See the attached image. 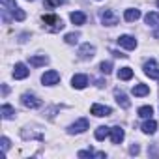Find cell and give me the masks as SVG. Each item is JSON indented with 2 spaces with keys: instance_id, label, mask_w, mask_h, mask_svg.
<instances>
[{
  "instance_id": "1",
  "label": "cell",
  "mask_w": 159,
  "mask_h": 159,
  "mask_svg": "<svg viewBox=\"0 0 159 159\" xmlns=\"http://www.w3.org/2000/svg\"><path fill=\"white\" fill-rule=\"evenodd\" d=\"M2 6L8 8V10H4V11H11V15H13L17 21H25V19H26V13L15 4V0H2Z\"/></svg>"
},
{
  "instance_id": "2",
  "label": "cell",
  "mask_w": 159,
  "mask_h": 159,
  "mask_svg": "<svg viewBox=\"0 0 159 159\" xmlns=\"http://www.w3.org/2000/svg\"><path fill=\"white\" fill-rule=\"evenodd\" d=\"M99 19H101V23H103L105 26H114V25H118V15H116L112 10H101Z\"/></svg>"
},
{
  "instance_id": "3",
  "label": "cell",
  "mask_w": 159,
  "mask_h": 159,
  "mask_svg": "<svg viewBox=\"0 0 159 159\" xmlns=\"http://www.w3.org/2000/svg\"><path fill=\"white\" fill-rule=\"evenodd\" d=\"M21 103H23L26 109H39V107H41V99L36 98L34 94H23V96H21Z\"/></svg>"
},
{
  "instance_id": "4",
  "label": "cell",
  "mask_w": 159,
  "mask_h": 159,
  "mask_svg": "<svg viewBox=\"0 0 159 159\" xmlns=\"http://www.w3.org/2000/svg\"><path fill=\"white\" fill-rule=\"evenodd\" d=\"M88 129V120L86 118H81V120H77L75 124H71L67 127V133L69 135H79V133H84Z\"/></svg>"
},
{
  "instance_id": "5",
  "label": "cell",
  "mask_w": 159,
  "mask_h": 159,
  "mask_svg": "<svg viewBox=\"0 0 159 159\" xmlns=\"http://www.w3.org/2000/svg\"><path fill=\"white\" fill-rule=\"evenodd\" d=\"M144 73L150 77V79H155V81H159V64L155 60H148L144 64Z\"/></svg>"
},
{
  "instance_id": "6",
  "label": "cell",
  "mask_w": 159,
  "mask_h": 159,
  "mask_svg": "<svg viewBox=\"0 0 159 159\" xmlns=\"http://www.w3.org/2000/svg\"><path fill=\"white\" fill-rule=\"evenodd\" d=\"M58 81H60V73H58V71H54V69L45 71V73H43V77H41V83H43L45 86H52V84H56Z\"/></svg>"
},
{
  "instance_id": "7",
  "label": "cell",
  "mask_w": 159,
  "mask_h": 159,
  "mask_svg": "<svg viewBox=\"0 0 159 159\" xmlns=\"http://www.w3.org/2000/svg\"><path fill=\"white\" fill-rule=\"evenodd\" d=\"M43 23L45 25H51L52 28L51 30H62L64 28V23L58 15H43Z\"/></svg>"
},
{
  "instance_id": "8",
  "label": "cell",
  "mask_w": 159,
  "mask_h": 159,
  "mask_svg": "<svg viewBox=\"0 0 159 159\" xmlns=\"http://www.w3.org/2000/svg\"><path fill=\"white\" fill-rule=\"evenodd\" d=\"M94 54H96V47L90 43H84L79 49V58H83V60H90V58H94Z\"/></svg>"
},
{
  "instance_id": "9",
  "label": "cell",
  "mask_w": 159,
  "mask_h": 159,
  "mask_svg": "<svg viewBox=\"0 0 159 159\" xmlns=\"http://www.w3.org/2000/svg\"><path fill=\"white\" fill-rule=\"evenodd\" d=\"M90 112L94 114V116H98V118H101V116H109V114H112V109L111 107H107V105H92V109H90Z\"/></svg>"
},
{
  "instance_id": "10",
  "label": "cell",
  "mask_w": 159,
  "mask_h": 159,
  "mask_svg": "<svg viewBox=\"0 0 159 159\" xmlns=\"http://www.w3.org/2000/svg\"><path fill=\"white\" fill-rule=\"evenodd\" d=\"M118 43H120L124 49H129V51H133V49L137 47V39H135L133 36H127V34H125V36H120V38H118Z\"/></svg>"
},
{
  "instance_id": "11",
  "label": "cell",
  "mask_w": 159,
  "mask_h": 159,
  "mask_svg": "<svg viewBox=\"0 0 159 159\" xmlns=\"http://www.w3.org/2000/svg\"><path fill=\"white\" fill-rule=\"evenodd\" d=\"M124 137H125V133H124V129L120 125L111 127V140H112V144H120L124 140Z\"/></svg>"
},
{
  "instance_id": "12",
  "label": "cell",
  "mask_w": 159,
  "mask_h": 159,
  "mask_svg": "<svg viewBox=\"0 0 159 159\" xmlns=\"http://www.w3.org/2000/svg\"><path fill=\"white\" fill-rule=\"evenodd\" d=\"M71 84H73V88H77V90H83V88H86V84H88V77H86V75H75V77L71 79Z\"/></svg>"
},
{
  "instance_id": "13",
  "label": "cell",
  "mask_w": 159,
  "mask_h": 159,
  "mask_svg": "<svg viewBox=\"0 0 159 159\" xmlns=\"http://www.w3.org/2000/svg\"><path fill=\"white\" fill-rule=\"evenodd\" d=\"M28 73H30V69L25 66V64H15V67H13V77L15 79H26L28 77Z\"/></svg>"
},
{
  "instance_id": "14",
  "label": "cell",
  "mask_w": 159,
  "mask_h": 159,
  "mask_svg": "<svg viewBox=\"0 0 159 159\" xmlns=\"http://www.w3.org/2000/svg\"><path fill=\"white\" fill-rule=\"evenodd\" d=\"M114 98H116V103H118L122 109H129V107H131V101L127 99V96H125L122 90H114Z\"/></svg>"
},
{
  "instance_id": "15",
  "label": "cell",
  "mask_w": 159,
  "mask_h": 159,
  "mask_svg": "<svg viewBox=\"0 0 159 159\" xmlns=\"http://www.w3.org/2000/svg\"><path fill=\"white\" fill-rule=\"evenodd\" d=\"M69 19H71V23L77 25V26H81V25L86 23V15H84L83 11H73V13L69 15Z\"/></svg>"
},
{
  "instance_id": "16",
  "label": "cell",
  "mask_w": 159,
  "mask_h": 159,
  "mask_svg": "<svg viewBox=\"0 0 159 159\" xmlns=\"http://www.w3.org/2000/svg\"><path fill=\"white\" fill-rule=\"evenodd\" d=\"M124 19L127 21V23H135V21H139L140 19V11L139 10H125V13H124Z\"/></svg>"
},
{
  "instance_id": "17",
  "label": "cell",
  "mask_w": 159,
  "mask_h": 159,
  "mask_svg": "<svg viewBox=\"0 0 159 159\" xmlns=\"http://www.w3.org/2000/svg\"><path fill=\"white\" fill-rule=\"evenodd\" d=\"M155 129H157V122H155V120H148V122L142 124V131H144L146 135H153Z\"/></svg>"
},
{
  "instance_id": "18",
  "label": "cell",
  "mask_w": 159,
  "mask_h": 159,
  "mask_svg": "<svg viewBox=\"0 0 159 159\" xmlns=\"http://www.w3.org/2000/svg\"><path fill=\"white\" fill-rule=\"evenodd\" d=\"M47 62H49V58H47L45 54H41V56H30V66H34V67L45 66Z\"/></svg>"
},
{
  "instance_id": "19",
  "label": "cell",
  "mask_w": 159,
  "mask_h": 159,
  "mask_svg": "<svg viewBox=\"0 0 159 159\" xmlns=\"http://www.w3.org/2000/svg\"><path fill=\"white\" fill-rule=\"evenodd\" d=\"M148 94H150V88H148L146 84H137V86H133V96L142 98V96H148Z\"/></svg>"
},
{
  "instance_id": "20",
  "label": "cell",
  "mask_w": 159,
  "mask_h": 159,
  "mask_svg": "<svg viewBox=\"0 0 159 159\" xmlns=\"http://www.w3.org/2000/svg\"><path fill=\"white\" fill-rule=\"evenodd\" d=\"M109 135H111V127L99 125V127L96 129V139H98V140H105V139H107Z\"/></svg>"
},
{
  "instance_id": "21",
  "label": "cell",
  "mask_w": 159,
  "mask_h": 159,
  "mask_svg": "<svg viewBox=\"0 0 159 159\" xmlns=\"http://www.w3.org/2000/svg\"><path fill=\"white\" fill-rule=\"evenodd\" d=\"M144 21H146V25H150V26H159V13L150 11V13H146Z\"/></svg>"
},
{
  "instance_id": "22",
  "label": "cell",
  "mask_w": 159,
  "mask_h": 159,
  "mask_svg": "<svg viewBox=\"0 0 159 159\" xmlns=\"http://www.w3.org/2000/svg\"><path fill=\"white\" fill-rule=\"evenodd\" d=\"M131 77H133V69L131 67H120L118 69V79H122V81H129Z\"/></svg>"
},
{
  "instance_id": "23",
  "label": "cell",
  "mask_w": 159,
  "mask_h": 159,
  "mask_svg": "<svg viewBox=\"0 0 159 159\" xmlns=\"http://www.w3.org/2000/svg\"><path fill=\"white\" fill-rule=\"evenodd\" d=\"M0 112H2V118L4 120H10V118H13V114H15V111H13V107L11 105H2V109H0Z\"/></svg>"
},
{
  "instance_id": "24",
  "label": "cell",
  "mask_w": 159,
  "mask_h": 159,
  "mask_svg": "<svg viewBox=\"0 0 159 159\" xmlns=\"http://www.w3.org/2000/svg\"><path fill=\"white\" fill-rule=\"evenodd\" d=\"M79 38H81V34H79V32H71V34H66V36H64V41H66L67 45H75V43L79 41Z\"/></svg>"
},
{
  "instance_id": "25",
  "label": "cell",
  "mask_w": 159,
  "mask_h": 159,
  "mask_svg": "<svg viewBox=\"0 0 159 159\" xmlns=\"http://www.w3.org/2000/svg\"><path fill=\"white\" fill-rule=\"evenodd\" d=\"M152 114H153V109L152 107H140L139 109V116L140 118H152Z\"/></svg>"
},
{
  "instance_id": "26",
  "label": "cell",
  "mask_w": 159,
  "mask_h": 159,
  "mask_svg": "<svg viewBox=\"0 0 159 159\" xmlns=\"http://www.w3.org/2000/svg\"><path fill=\"white\" fill-rule=\"evenodd\" d=\"M99 69H101V73H105V75H109V73L112 71V64H111V62H101V66H99Z\"/></svg>"
},
{
  "instance_id": "27",
  "label": "cell",
  "mask_w": 159,
  "mask_h": 159,
  "mask_svg": "<svg viewBox=\"0 0 159 159\" xmlns=\"http://www.w3.org/2000/svg\"><path fill=\"white\" fill-rule=\"evenodd\" d=\"M62 4H64V0H45V8H56Z\"/></svg>"
},
{
  "instance_id": "28",
  "label": "cell",
  "mask_w": 159,
  "mask_h": 159,
  "mask_svg": "<svg viewBox=\"0 0 159 159\" xmlns=\"http://www.w3.org/2000/svg\"><path fill=\"white\" fill-rule=\"evenodd\" d=\"M2 150H4V152L10 150V139H8V137H2Z\"/></svg>"
},
{
  "instance_id": "29",
  "label": "cell",
  "mask_w": 159,
  "mask_h": 159,
  "mask_svg": "<svg viewBox=\"0 0 159 159\" xmlns=\"http://www.w3.org/2000/svg\"><path fill=\"white\" fill-rule=\"evenodd\" d=\"M139 152H140V148H139V144H133V146L129 148V153H131V155H137Z\"/></svg>"
},
{
  "instance_id": "30",
  "label": "cell",
  "mask_w": 159,
  "mask_h": 159,
  "mask_svg": "<svg viewBox=\"0 0 159 159\" xmlns=\"http://www.w3.org/2000/svg\"><path fill=\"white\" fill-rule=\"evenodd\" d=\"M112 54H114L116 58H127V54H124V52H120V51H112Z\"/></svg>"
},
{
  "instance_id": "31",
  "label": "cell",
  "mask_w": 159,
  "mask_h": 159,
  "mask_svg": "<svg viewBox=\"0 0 159 159\" xmlns=\"http://www.w3.org/2000/svg\"><path fill=\"white\" fill-rule=\"evenodd\" d=\"M153 36H155V38H159V30H157V32H155V34H153Z\"/></svg>"
},
{
  "instance_id": "32",
  "label": "cell",
  "mask_w": 159,
  "mask_h": 159,
  "mask_svg": "<svg viewBox=\"0 0 159 159\" xmlns=\"http://www.w3.org/2000/svg\"><path fill=\"white\" fill-rule=\"evenodd\" d=\"M157 8H159V0H157Z\"/></svg>"
},
{
  "instance_id": "33",
  "label": "cell",
  "mask_w": 159,
  "mask_h": 159,
  "mask_svg": "<svg viewBox=\"0 0 159 159\" xmlns=\"http://www.w3.org/2000/svg\"><path fill=\"white\" fill-rule=\"evenodd\" d=\"M28 2H34V0H28Z\"/></svg>"
}]
</instances>
